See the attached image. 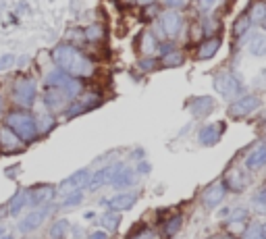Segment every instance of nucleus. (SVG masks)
Returning <instances> with one entry per match:
<instances>
[{"instance_id":"f257e3e1","label":"nucleus","mask_w":266,"mask_h":239,"mask_svg":"<svg viewBox=\"0 0 266 239\" xmlns=\"http://www.w3.org/2000/svg\"><path fill=\"white\" fill-rule=\"evenodd\" d=\"M50 56L58 69H63L65 73L73 75L77 79L92 77L96 71L92 58H87L77 46H73V44H58L56 48H52Z\"/></svg>"},{"instance_id":"f03ea898","label":"nucleus","mask_w":266,"mask_h":239,"mask_svg":"<svg viewBox=\"0 0 266 239\" xmlns=\"http://www.w3.org/2000/svg\"><path fill=\"white\" fill-rule=\"evenodd\" d=\"M4 125L11 127L17 135H19L25 144H29L38 137V125H35V119L27 110H13L6 114Z\"/></svg>"},{"instance_id":"7ed1b4c3","label":"nucleus","mask_w":266,"mask_h":239,"mask_svg":"<svg viewBox=\"0 0 266 239\" xmlns=\"http://www.w3.org/2000/svg\"><path fill=\"white\" fill-rule=\"evenodd\" d=\"M46 83L48 85H54V87H60V90H65L71 96V100L77 98V96L83 92V83L79 81L77 77L65 73V71L58 69V67H54L52 71H48V73H46Z\"/></svg>"},{"instance_id":"20e7f679","label":"nucleus","mask_w":266,"mask_h":239,"mask_svg":"<svg viewBox=\"0 0 266 239\" xmlns=\"http://www.w3.org/2000/svg\"><path fill=\"white\" fill-rule=\"evenodd\" d=\"M158 29L154 35L156 38H166V40H175L177 35L183 29V15L175 8H166L160 13V19H158Z\"/></svg>"},{"instance_id":"39448f33","label":"nucleus","mask_w":266,"mask_h":239,"mask_svg":"<svg viewBox=\"0 0 266 239\" xmlns=\"http://www.w3.org/2000/svg\"><path fill=\"white\" fill-rule=\"evenodd\" d=\"M35 96H38V85H35L33 79L29 77H19L15 79L13 83V100L23 106V108H31L35 102Z\"/></svg>"},{"instance_id":"423d86ee","label":"nucleus","mask_w":266,"mask_h":239,"mask_svg":"<svg viewBox=\"0 0 266 239\" xmlns=\"http://www.w3.org/2000/svg\"><path fill=\"white\" fill-rule=\"evenodd\" d=\"M214 90L225 98H235L241 92V81L233 71H220L214 75Z\"/></svg>"},{"instance_id":"0eeeda50","label":"nucleus","mask_w":266,"mask_h":239,"mask_svg":"<svg viewBox=\"0 0 266 239\" xmlns=\"http://www.w3.org/2000/svg\"><path fill=\"white\" fill-rule=\"evenodd\" d=\"M102 104V96L98 92H92V94H79L77 98H73L67 106V117H79V114H83L92 108H98Z\"/></svg>"},{"instance_id":"6e6552de","label":"nucleus","mask_w":266,"mask_h":239,"mask_svg":"<svg viewBox=\"0 0 266 239\" xmlns=\"http://www.w3.org/2000/svg\"><path fill=\"white\" fill-rule=\"evenodd\" d=\"M260 108V98L258 96H241V98H237L231 106H229V114H231L233 119H241V117H247V114H252L254 110Z\"/></svg>"},{"instance_id":"1a4fd4ad","label":"nucleus","mask_w":266,"mask_h":239,"mask_svg":"<svg viewBox=\"0 0 266 239\" xmlns=\"http://www.w3.org/2000/svg\"><path fill=\"white\" fill-rule=\"evenodd\" d=\"M69 102H71V96H69L65 90H60V87L48 85L46 92H44V104H46L50 110H54V112L67 110Z\"/></svg>"},{"instance_id":"9d476101","label":"nucleus","mask_w":266,"mask_h":239,"mask_svg":"<svg viewBox=\"0 0 266 239\" xmlns=\"http://www.w3.org/2000/svg\"><path fill=\"white\" fill-rule=\"evenodd\" d=\"M223 131H225V123L223 121H216V123H210V125H204L200 129V144L202 146H214L218 144V139L223 137Z\"/></svg>"},{"instance_id":"9b49d317","label":"nucleus","mask_w":266,"mask_h":239,"mask_svg":"<svg viewBox=\"0 0 266 239\" xmlns=\"http://www.w3.org/2000/svg\"><path fill=\"white\" fill-rule=\"evenodd\" d=\"M225 193H227L225 183H223V181H214V183L210 185V187H206V189H204V193H202L204 206H206V208H214V206H218L220 202L225 200Z\"/></svg>"},{"instance_id":"f8f14e48","label":"nucleus","mask_w":266,"mask_h":239,"mask_svg":"<svg viewBox=\"0 0 266 239\" xmlns=\"http://www.w3.org/2000/svg\"><path fill=\"white\" fill-rule=\"evenodd\" d=\"M220 46H223V40H220L218 35H208L206 40L198 44L196 58H198V60H210V58L220 50Z\"/></svg>"},{"instance_id":"ddd939ff","label":"nucleus","mask_w":266,"mask_h":239,"mask_svg":"<svg viewBox=\"0 0 266 239\" xmlns=\"http://www.w3.org/2000/svg\"><path fill=\"white\" fill-rule=\"evenodd\" d=\"M87 181H90V173H87L85 169L77 171L75 175H71L69 179H65L63 183L58 185V191L60 193H71V191H79L81 187H85Z\"/></svg>"},{"instance_id":"4468645a","label":"nucleus","mask_w":266,"mask_h":239,"mask_svg":"<svg viewBox=\"0 0 266 239\" xmlns=\"http://www.w3.org/2000/svg\"><path fill=\"white\" fill-rule=\"evenodd\" d=\"M48 212H50V206H46V208H42V210H33V212H29L27 216H25L21 223H19V231H23V233H29V231H35L44 220H46V216H48Z\"/></svg>"},{"instance_id":"2eb2a0df","label":"nucleus","mask_w":266,"mask_h":239,"mask_svg":"<svg viewBox=\"0 0 266 239\" xmlns=\"http://www.w3.org/2000/svg\"><path fill=\"white\" fill-rule=\"evenodd\" d=\"M0 146H2L4 150H8V152H19V150L23 148V139L17 135L11 127L2 125L0 127Z\"/></svg>"},{"instance_id":"dca6fc26","label":"nucleus","mask_w":266,"mask_h":239,"mask_svg":"<svg viewBox=\"0 0 266 239\" xmlns=\"http://www.w3.org/2000/svg\"><path fill=\"white\" fill-rule=\"evenodd\" d=\"M119 169H121V164L104 166V169H100L98 173H94V175H92V179L87 181V187H90V189H98V187H102V185H106L108 181H112L114 173H117Z\"/></svg>"},{"instance_id":"f3484780","label":"nucleus","mask_w":266,"mask_h":239,"mask_svg":"<svg viewBox=\"0 0 266 239\" xmlns=\"http://www.w3.org/2000/svg\"><path fill=\"white\" fill-rule=\"evenodd\" d=\"M223 183H225V187H229V189L241 191V189H245L247 179H245V175L241 173V169H239V166H231V169L225 173Z\"/></svg>"},{"instance_id":"a211bd4d","label":"nucleus","mask_w":266,"mask_h":239,"mask_svg":"<svg viewBox=\"0 0 266 239\" xmlns=\"http://www.w3.org/2000/svg\"><path fill=\"white\" fill-rule=\"evenodd\" d=\"M212 108H214V98H210V96H200V98H193L189 102V112L196 119L206 117Z\"/></svg>"},{"instance_id":"6ab92c4d","label":"nucleus","mask_w":266,"mask_h":239,"mask_svg":"<svg viewBox=\"0 0 266 239\" xmlns=\"http://www.w3.org/2000/svg\"><path fill=\"white\" fill-rule=\"evenodd\" d=\"M137 202V193L135 191H125V193H119V196H114L108 200V208L112 210H129L135 206Z\"/></svg>"},{"instance_id":"aec40b11","label":"nucleus","mask_w":266,"mask_h":239,"mask_svg":"<svg viewBox=\"0 0 266 239\" xmlns=\"http://www.w3.org/2000/svg\"><path fill=\"white\" fill-rule=\"evenodd\" d=\"M264 164H266V146H258L250 156H247L245 166L250 171H256V169H262Z\"/></svg>"},{"instance_id":"412c9836","label":"nucleus","mask_w":266,"mask_h":239,"mask_svg":"<svg viewBox=\"0 0 266 239\" xmlns=\"http://www.w3.org/2000/svg\"><path fill=\"white\" fill-rule=\"evenodd\" d=\"M185 63V54L179 50V48H171L168 52H164L162 58H160V65L162 67H181Z\"/></svg>"},{"instance_id":"4be33fe9","label":"nucleus","mask_w":266,"mask_h":239,"mask_svg":"<svg viewBox=\"0 0 266 239\" xmlns=\"http://www.w3.org/2000/svg\"><path fill=\"white\" fill-rule=\"evenodd\" d=\"M112 185L114 187H129V185H133V171L129 166L121 164V169L112 177Z\"/></svg>"},{"instance_id":"5701e85b","label":"nucleus","mask_w":266,"mask_h":239,"mask_svg":"<svg viewBox=\"0 0 266 239\" xmlns=\"http://www.w3.org/2000/svg\"><path fill=\"white\" fill-rule=\"evenodd\" d=\"M50 198H54V187H52V185H42V187L33 189L29 193L31 204H42V202H48Z\"/></svg>"},{"instance_id":"b1692460","label":"nucleus","mask_w":266,"mask_h":239,"mask_svg":"<svg viewBox=\"0 0 266 239\" xmlns=\"http://www.w3.org/2000/svg\"><path fill=\"white\" fill-rule=\"evenodd\" d=\"M158 48H160V42H158V38L152 31H146L141 35V52H144L146 56H152Z\"/></svg>"},{"instance_id":"393cba45","label":"nucleus","mask_w":266,"mask_h":239,"mask_svg":"<svg viewBox=\"0 0 266 239\" xmlns=\"http://www.w3.org/2000/svg\"><path fill=\"white\" fill-rule=\"evenodd\" d=\"M247 50H250V54H254V56H264L266 54V35L264 33L252 35L250 44H247Z\"/></svg>"},{"instance_id":"a878e982","label":"nucleus","mask_w":266,"mask_h":239,"mask_svg":"<svg viewBox=\"0 0 266 239\" xmlns=\"http://www.w3.org/2000/svg\"><path fill=\"white\" fill-rule=\"evenodd\" d=\"M247 15H250V19H252V25L254 23H264V19H266V0H256V2L252 4V8L247 11Z\"/></svg>"},{"instance_id":"bb28decb","label":"nucleus","mask_w":266,"mask_h":239,"mask_svg":"<svg viewBox=\"0 0 266 239\" xmlns=\"http://www.w3.org/2000/svg\"><path fill=\"white\" fill-rule=\"evenodd\" d=\"M27 202H29V191L19 189L15 193V198L11 200V204H8V212H11V214H17V212H21V208L27 204Z\"/></svg>"},{"instance_id":"cd10ccee","label":"nucleus","mask_w":266,"mask_h":239,"mask_svg":"<svg viewBox=\"0 0 266 239\" xmlns=\"http://www.w3.org/2000/svg\"><path fill=\"white\" fill-rule=\"evenodd\" d=\"M250 27H252L250 15H247V13H241V15H239L237 19H235V23H233V33L239 38V35H245L247 31H250Z\"/></svg>"},{"instance_id":"c85d7f7f","label":"nucleus","mask_w":266,"mask_h":239,"mask_svg":"<svg viewBox=\"0 0 266 239\" xmlns=\"http://www.w3.org/2000/svg\"><path fill=\"white\" fill-rule=\"evenodd\" d=\"M35 125H38V133H48V131L56 125V119L52 117V114L44 112V114H40V117H38Z\"/></svg>"},{"instance_id":"c756f323","label":"nucleus","mask_w":266,"mask_h":239,"mask_svg":"<svg viewBox=\"0 0 266 239\" xmlns=\"http://www.w3.org/2000/svg\"><path fill=\"white\" fill-rule=\"evenodd\" d=\"M69 220H58V223H54L52 225V229H50V237L52 239H63L65 235H67V231H69Z\"/></svg>"},{"instance_id":"7c9ffc66","label":"nucleus","mask_w":266,"mask_h":239,"mask_svg":"<svg viewBox=\"0 0 266 239\" xmlns=\"http://www.w3.org/2000/svg\"><path fill=\"white\" fill-rule=\"evenodd\" d=\"M85 38L90 42H100L104 38V27H102V25H98V23L90 25V27L85 29Z\"/></svg>"},{"instance_id":"2f4dec72","label":"nucleus","mask_w":266,"mask_h":239,"mask_svg":"<svg viewBox=\"0 0 266 239\" xmlns=\"http://www.w3.org/2000/svg\"><path fill=\"white\" fill-rule=\"evenodd\" d=\"M218 27H220V23L214 19L212 15H206V19H204V29H206V38L208 35H214L216 31H218Z\"/></svg>"},{"instance_id":"473e14b6","label":"nucleus","mask_w":266,"mask_h":239,"mask_svg":"<svg viewBox=\"0 0 266 239\" xmlns=\"http://www.w3.org/2000/svg\"><path fill=\"white\" fill-rule=\"evenodd\" d=\"M220 2H223V0H198V8L204 15H210Z\"/></svg>"},{"instance_id":"72a5a7b5","label":"nucleus","mask_w":266,"mask_h":239,"mask_svg":"<svg viewBox=\"0 0 266 239\" xmlns=\"http://www.w3.org/2000/svg\"><path fill=\"white\" fill-rule=\"evenodd\" d=\"M119 223H121V218H119V214H106L104 218H102V225L108 229V231L112 233V231H117V227H119Z\"/></svg>"},{"instance_id":"f704fd0d","label":"nucleus","mask_w":266,"mask_h":239,"mask_svg":"<svg viewBox=\"0 0 266 239\" xmlns=\"http://www.w3.org/2000/svg\"><path fill=\"white\" fill-rule=\"evenodd\" d=\"M181 223H183V218H181V216H173V218L166 223L164 233H166V235H175V233L181 229Z\"/></svg>"},{"instance_id":"c9c22d12","label":"nucleus","mask_w":266,"mask_h":239,"mask_svg":"<svg viewBox=\"0 0 266 239\" xmlns=\"http://www.w3.org/2000/svg\"><path fill=\"white\" fill-rule=\"evenodd\" d=\"M81 200H83L81 191H71V193H67V200L63 202V206H77V204H81Z\"/></svg>"},{"instance_id":"e433bc0d","label":"nucleus","mask_w":266,"mask_h":239,"mask_svg":"<svg viewBox=\"0 0 266 239\" xmlns=\"http://www.w3.org/2000/svg\"><path fill=\"white\" fill-rule=\"evenodd\" d=\"M156 65H158V58H154V56H146V58L139 60V69L141 71H152Z\"/></svg>"},{"instance_id":"4c0bfd02","label":"nucleus","mask_w":266,"mask_h":239,"mask_svg":"<svg viewBox=\"0 0 266 239\" xmlns=\"http://www.w3.org/2000/svg\"><path fill=\"white\" fill-rule=\"evenodd\" d=\"M15 65V56L13 54H2L0 56V73H2V71H8Z\"/></svg>"},{"instance_id":"58836bf2","label":"nucleus","mask_w":266,"mask_h":239,"mask_svg":"<svg viewBox=\"0 0 266 239\" xmlns=\"http://www.w3.org/2000/svg\"><path fill=\"white\" fill-rule=\"evenodd\" d=\"M254 202H256V206H262V208H266V183L262 185V187H260L258 191H256Z\"/></svg>"},{"instance_id":"ea45409f","label":"nucleus","mask_w":266,"mask_h":239,"mask_svg":"<svg viewBox=\"0 0 266 239\" xmlns=\"http://www.w3.org/2000/svg\"><path fill=\"white\" fill-rule=\"evenodd\" d=\"M243 239H262L260 225H252L247 231H243Z\"/></svg>"},{"instance_id":"a19ab883","label":"nucleus","mask_w":266,"mask_h":239,"mask_svg":"<svg viewBox=\"0 0 266 239\" xmlns=\"http://www.w3.org/2000/svg\"><path fill=\"white\" fill-rule=\"evenodd\" d=\"M162 2L166 4V8H175V11H181V8H185L189 4V0H162Z\"/></svg>"},{"instance_id":"79ce46f5","label":"nucleus","mask_w":266,"mask_h":239,"mask_svg":"<svg viewBox=\"0 0 266 239\" xmlns=\"http://www.w3.org/2000/svg\"><path fill=\"white\" fill-rule=\"evenodd\" d=\"M227 227H229V231H231V233H243V220H233V218H229Z\"/></svg>"},{"instance_id":"37998d69","label":"nucleus","mask_w":266,"mask_h":239,"mask_svg":"<svg viewBox=\"0 0 266 239\" xmlns=\"http://www.w3.org/2000/svg\"><path fill=\"white\" fill-rule=\"evenodd\" d=\"M148 171H150V164L148 162H141L139 164V173H148Z\"/></svg>"},{"instance_id":"c03bdc74","label":"nucleus","mask_w":266,"mask_h":239,"mask_svg":"<svg viewBox=\"0 0 266 239\" xmlns=\"http://www.w3.org/2000/svg\"><path fill=\"white\" fill-rule=\"evenodd\" d=\"M90 239H106V233H102V231H98V233H94Z\"/></svg>"},{"instance_id":"a18cd8bd","label":"nucleus","mask_w":266,"mask_h":239,"mask_svg":"<svg viewBox=\"0 0 266 239\" xmlns=\"http://www.w3.org/2000/svg\"><path fill=\"white\" fill-rule=\"evenodd\" d=\"M135 2H139L141 6H148V4H152V2H156V0H135Z\"/></svg>"},{"instance_id":"49530a36","label":"nucleus","mask_w":266,"mask_h":239,"mask_svg":"<svg viewBox=\"0 0 266 239\" xmlns=\"http://www.w3.org/2000/svg\"><path fill=\"white\" fill-rule=\"evenodd\" d=\"M210 239H233L231 235H214V237H210Z\"/></svg>"},{"instance_id":"de8ad7c7","label":"nucleus","mask_w":266,"mask_h":239,"mask_svg":"<svg viewBox=\"0 0 266 239\" xmlns=\"http://www.w3.org/2000/svg\"><path fill=\"white\" fill-rule=\"evenodd\" d=\"M260 233H262V239H266V225H260Z\"/></svg>"},{"instance_id":"09e8293b","label":"nucleus","mask_w":266,"mask_h":239,"mask_svg":"<svg viewBox=\"0 0 266 239\" xmlns=\"http://www.w3.org/2000/svg\"><path fill=\"white\" fill-rule=\"evenodd\" d=\"M2 108H4V102H2V94H0V112H2Z\"/></svg>"},{"instance_id":"8fccbe9b","label":"nucleus","mask_w":266,"mask_h":239,"mask_svg":"<svg viewBox=\"0 0 266 239\" xmlns=\"http://www.w3.org/2000/svg\"><path fill=\"white\" fill-rule=\"evenodd\" d=\"M0 239H13L11 235H2V237H0Z\"/></svg>"},{"instance_id":"3c124183","label":"nucleus","mask_w":266,"mask_h":239,"mask_svg":"<svg viewBox=\"0 0 266 239\" xmlns=\"http://www.w3.org/2000/svg\"><path fill=\"white\" fill-rule=\"evenodd\" d=\"M2 235H4V229H2V227H0V237H2Z\"/></svg>"},{"instance_id":"603ef678","label":"nucleus","mask_w":266,"mask_h":239,"mask_svg":"<svg viewBox=\"0 0 266 239\" xmlns=\"http://www.w3.org/2000/svg\"><path fill=\"white\" fill-rule=\"evenodd\" d=\"M262 25H264V27H266V19H264V23H262Z\"/></svg>"}]
</instances>
